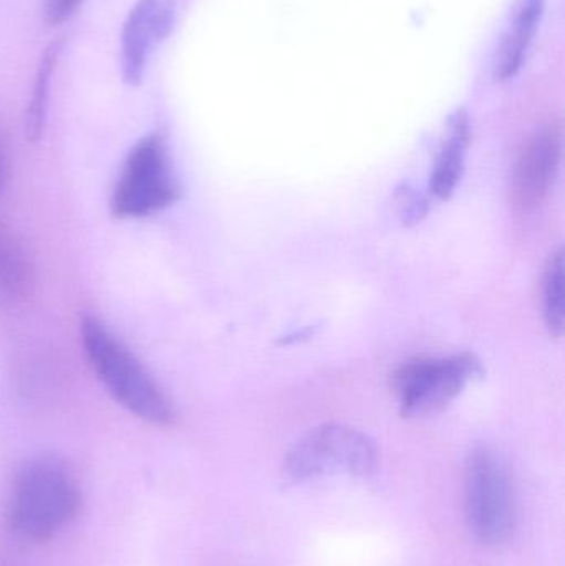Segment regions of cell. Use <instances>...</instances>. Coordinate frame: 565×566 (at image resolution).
<instances>
[{"label": "cell", "instance_id": "6da1fadb", "mask_svg": "<svg viewBox=\"0 0 565 566\" xmlns=\"http://www.w3.org/2000/svg\"><path fill=\"white\" fill-rule=\"evenodd\" d=\"M82 491L72 469L56 458L30 459L17 471L10 494V525L20 537L45 542L72 524Z\"/></svg>", "mask_w": 565, "mask_h": 566}, {"label": "cell", "instance_id": "7a4b0ae2", "mask_svg": "<svg viewBox=\"0 0 565 566\" xmlns=\"http://www.w3.org/2000/svg\"><path fill=\"white\" fill-rule=\"evenodd\" d=\"M83 348L106 391L132 415L151 424H169L172 408L138 359L95 316L83 318Z\"/></svg>", "mask_w": 565, "mask_h": 566}, {"label": "cell", "instance_id": "3957f363", "mask_svg": "<svg viewBox=\"0 0 565 566\" xmlns=\"http://www.w3.org/2000/svg\"><path fill=\"white\" fill-rule=\"evenodd\" d=\"M377 464V444L365 432L341 422H327L312 429L287 452L282 478L287 485L341 474L365 478Z\"/></svg>", "mask_w": 565, "mask_h": 566}, {"label": "cell", "instance_id": "277c9868", "mask_svg": "<svg viewBox=\"0 0 565 566\" xmlns=\"http://www.w3.org/2000/svg\"><path fill=\"white\" fill-rule=\"evenodd\" d=\"M464 511L470 531L486 545H503L514 531L510 472L496 452L474 448L464 465Z\"/></svg>", "mask_w": 565, "mask_h": 566}, {"label": "cell", "instance_id": "5b68a950", "mask_svg": "<svg viewBox=\"0 0 565 566\" xmlns=\"http://www.w3.org/2000/svg\"><path fill=\"white\" fill-rule=\"evenodd\" d=\"M484 375L483 365L471 353L448 358H418L395 373L404 418H428L447 409L467 388Z\"/></svg>", "mask_w": 565, "mask_h": 566}, {"label": "cell", "instance_id": "8992f818", "mask_svg": "<svg viewBox=\"0 0 565 566\" xmlns=\"http://www.w3.org/2000/svg\"><path fill=\"white\" fill-rule=\"evenodd\" d=\"M175 196V179L161 142L143 139L126 159L113 195V209L123 218H143L166 208Z\"/></svg>", "mask_w": 565, "mask_h": 566}, {"label": "cell", "instance_id": "52a82bcc", "mask_svg": "<svg viewBox=\"0 0 565 566\" xmlns=\"http://www.w3.org/2000/svg\"><path fill=\"white\" fill-rule=\"evenodd\" d=\"M561 159L563 129L557 123H547L531 136L521 153L511 188L514 202L523 209L537 208L553 189L559 175Z\"/></svg>", "mask_w": 565, "mask_h": 566}, {"label": "cell", "instance_id": "ba28073f", "mask_svg": "<svg viewBox=\"0 0 565 566\" xmlns=\"http://www.w3.org/2000/svg\"><path fill=\"white\" fill-rule=\"evenodd\" d=\"M175 0H138L123 29V75L138 85L145 73L146 56L165 40L175 23Z\"/></svg>", "mask_w": 565, "mask_h": 566}, {"label": "cell", "instance_id": "9c48e42d", "mask_svg": "<svg viewBox=\"0 0 565 566\" xmlns=\"http://www.w3.org/2000/svg\"><path fill=\"white\" fill-rule=\"evenodd\" d=\"M470 139L471 128L467 113H454L448 123V136L435 159L430 178V192L440 201L450 199L460 185Z\"/></svg>", "mask_w": 565, "mask_h": 566}, {"label": "cell", "instance_id": "30bf717a", "mask_svg": "<svg viewBox=\"0 0 565 566\" xmlns=\"http://www.w3.org/2000/svg\"><path fill=\"white\" fill-rule=\"evenodd\" d=\"M544 9H546V0H521L516 19L504 36L494 62V76L500 82L514 78L523 69L527 50L540 29Z\"/></svg>", "mask_w": 565, "mask_h": 566}, {"label": "cell", "instance_id": "8fae6325", "mask_svg": "<svg viewBox=\"0 0 565 566\" xmlns=\"http://www.w3.org/2000/svg\"><path fill=\"white\" fill-rule=\"evenodd\" d=\"M35 286V269L13 229L0 222V302L19 305L27 302Z\"/></svg>", "mask_w": 565, "mask_h": 566}, {"label": "cell", "instance_id": "7c38bea8", "mask_svg": "<svg viewBox=\"0 0 565 566\" xmlns=\"http://www.w3.org/2000/svg\"><path fill=\"white\" fill-rule=\"evenodd\" d=\"M544 322L551 335L564 332V251L554 252L547 261L543 277Z\"/></svg>", "mask_w": 565, "mask_h": 566}, {"label": "cell", "instance_id": "4fadbf2b", "mask_svg": "<svg viewBox=\"0 0 565 566\" xmlns=\"http://www.w3.org/2000/svg\"><path fill=\"white\" fill-rule=\"evenodd\" d=\"M60 53V43H52L40 60L36 72L35 86H33L32 102L27 112V136L36 139L43 132L46 115V102H49V86L52 72L55 69L56 56Z\"/></svg>", "mask_w": 565, "mask_h": 566}, {"label": "cell", "instance_id": "5bb4252c", "mask_svg": "<svg viewBox=\"0 0 565 566\" xmlns=\"http://www.w3.org/2000/svg\"><path fill=\"white\" fill-rule=\"evenodd\" d=\"M401 206V219L405 224H415V222L421 221L425 214L428 212V201L421 196L415 195V192L404 191L400 195Z\"/></svg>", "mask_w": 565, "mask_h": 566}, {"label": "cell", "instance_id": "9a60e30c", "mask_svg": "<svg viewBox=\"0 0 565 566\" xmlns=\"http://www.w3.org/2000/svg\"><path fill=\"white\" fill-rule=\"evenodd\" d=\"M80 0H46L45 19L52 25L65 22L73 10L79 7Z\"/></svg>", "mask_w": 565, "mask_h": 566}, {"label": "cell", "instance_id": "2e32d148", "mask_svg": "<svg viewBox=\"0 0 565 566\" xmlns=\"http://www.w3.org/2000/svg\"><path fill=\"white\" fill-rule=\"evenodd\" d=\"M6 149H3L2 139H0V186L3 182V176H6Z\"/></svg>", "mask_w": 565, "mask_h": 566}]
</instances>
